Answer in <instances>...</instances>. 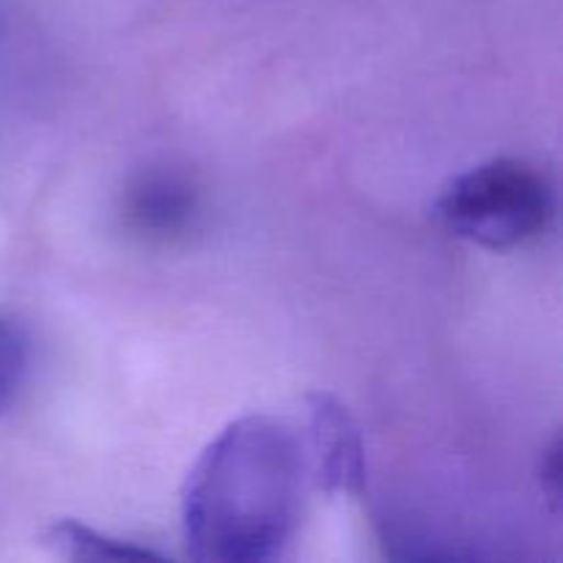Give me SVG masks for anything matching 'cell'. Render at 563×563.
<instances>
[{
	"label": "cell",
	"mask_w": 563,
	"mask_h": 563,
	"mask_svg": "<svg viewBox=\"0 0 563 563\" xmlns=\"http://www.w3.org/2000/svg\"><path fill=\"white\" fill-rule=\"evenodd\" d=\"M47 544L58 555L71 561H99V559H157V553L148 548H141L126 539L104 537L93 528L80 526L75 520L55 522L47 531Z\"/></svg>",
	"instance_id": "obj_5"
},
{
	"label": "cell",
	"mask_w": 563,
	"mask_h": 563,
	"mask_svg": "<svg viewBox=\"0 0 563 563\" xmlns=\"http://www.w3.org/2000/svg\"><path fill=\"white\" fill-rule=\"evenodd\" d=\"M561 445L559 440L553 443V449L548 451L542 462V482H548V495L553 500H559V484H561Z\"/></svg>",
	"instance_id": "obj_7"
},
{
	"label": "cell",
	"mask_w": 563,
	"mask_h": 563,
	"mask_svg": "<svg viewBox=\"0 0 563 563\" xmlns=\"http://www.w3.org/2000/svg\"><path fill=\"white\" fill-rule=\"evenodd\" d=\"M434 209L451 234L489 251H515L550 229L555 190L537 165L500 157L451 179Z\"/></svg>",
	"instance_id": "obj_2"
},
{
	"label": "cell",
	"mask_w": 563,
	"mask_h": 563,
	"mask_svg": "<svg viewBox=\"0 0 563 563\" xmlns=\"http://www.w3.org/2000/svg\"><path fill=\"white\" fill-rule=\"evenodd\" d=\"M302 473V443L289 423L273 416L229 423L181 495L187 553L218 563L278 559L300 520Z\"/></svg>",
	"instance_id": "obj_1"
},
{
	"label": "cell",
	"mask_w": 563,
	"mask_h": 563,
	"mask_svg": "<svg viewBox=\"0 0 563 563\" xmlns=\"http://www.w3.org/2000/svg\"><path fill=\"white\" fill-rule=\"evenodd\" d=\"M25 363L27 346L22 330L5 313H0V416L14 401L22 374H25Z\"/></svg>",
	"instance_id": "obj_6"
},
{
	"label": "cell",
	"mask_w": 563,
	"mask_h": 563,
	"mask_svg": "<svg viewBox=\"0 0 563 563\" xmlns=\"http://www.w3.org/2000/svg\"><path fill=\"white\" fill-rule=\"evenodd\" d=\"M308 451L319 484L328 493L361 495L366 484V454L350 410L330 394L308 399Z\"/></svg>",
	"instance_id": "obj_4"
},
{
	"label": "cell",
	"mask_w": 563,
	"mask_h": 563,
	"mask_svg": "<svg viewBox=\"0 0 563 563\" xmlns=\"http://www.w3.org/2000/svg\"><path fill=\"white\" fill-rule=\"evenodd\" d=\"M201 220V192L179 168L152 165L135 174L121 196V223L146 245L187 240Z\"/></svg>",
	"instance_id": "obj_3"
}]
</instances>
